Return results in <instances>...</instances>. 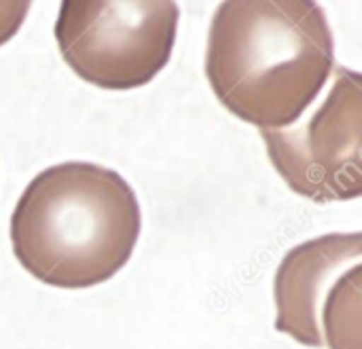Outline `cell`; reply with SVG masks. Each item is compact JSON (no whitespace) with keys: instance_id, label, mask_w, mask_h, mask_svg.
<instances>
[{"instance_id":"8992f818","label":"cell","mask_w":362,"mask_h":349,"mask_svg":"<svg viewBox=\"0 0 362 349\" xmlns=\"http://www.w3.org/2000/svg\"><path fill=\"white\" fill-rule=\"evenodd\" d=\"M30 2H0V45L8 42L25 21Z\"/></svg>"},{"instance_id":"5b68a950","label":"cell","mask_w":362,"mask_h":349,"mask_svg":"<svg viewBox=\"0 0 362 349\" xmlns=\"http://www.w3.org/2000/svg\"><path fill=\"white\" fill-rule=\"evenodd\" d=\"M269 161L291 191L316 203L362 195V83L337 68L325 102L293 129L261 131Z\"/></svg>"},{"instance_id":"277c9868","label":"cell","mask_w":362,"mask_h":349,"mask_svg":"<svg viewBox=\"0 0 362 349\" xmlns=\"http://www.w3.org/2000/svg\"><path fill=\"white\" fill-rule=\"evenodd\" d=\"M361 284L358 231L295 246L276 271V331L308 348L361 349Z\"/></svg>"},{"instance_id":"7a4b0ae2","label":"cell","mask_w":362,"mask_h":349,"mask_svg":"<svg viewBox=\"0 0 362 349\" xmlns=\"http://www.w3.org/2000/svg\"><path fill=\"white\" fill-rule=\"evenodd\" d=\"M140 229L138 197L121 174L66 161L25 187L11 216V244L38 282L81 290L108 282L127 265Z\"/></svg>"},{"instance_id":"3957f363","label":"cell","mask_w":362,"mask_h":349,"mask_svg":"<svg viewBox=\"0 0 362 349\" xmlns=\"http://www.w3.org/2000/svg\"><path fill=\"white\" fill-rule=\"evenodd\" d=\"M180 8L170 0H66L55 21L64 61L100 89L151 83L170 61Z\"/></svg>"},{"instance_id":"6da1fadb","label":"cell","mask_w":362,"mask_h":349,"mask_svg":"<svg viewBox=\"0 0 362 349\" xmlns=\"http://www.w3.org/2000/svg\"><path fill=\"white\" fill-rule=\"evenodd\" d=\"M333 66V34L312 0H227L214 13L208 83L231 114L259 131L299 121Z\"/></svg>"}]
</instances>
